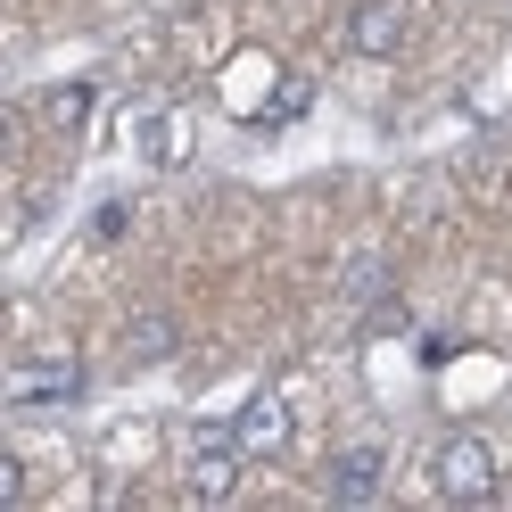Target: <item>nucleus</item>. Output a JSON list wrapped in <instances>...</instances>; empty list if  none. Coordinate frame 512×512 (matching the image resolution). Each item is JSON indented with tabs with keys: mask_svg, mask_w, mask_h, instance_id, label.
Here are the masks:
<instances>
[{
	"mask_svg": "<svg viewBox=\"0 0 512 512\" xmlns=\"http://www.w3.org/2000/svg\"><path fill=\"white\" fill-rule=\"evenodd\" d=\"M430 479H438V496L446 504H488L496 488H504V471H496V446L479 438V430H455L438 446V463H430Z\"/></svg>",
	"mask_w": 512,
	"mask_h": 512,
	"instance_id": "f257e3e1",
	"label": "nucleus"
},
{
	"mask_svg": "<svg viewBox=\"0 0 512 512\" xmlns=\"http://www.w3.org/2000/svg\"><path fill=\"white\" fill-rule=\"evenodd\" d=\"M83 397V356L75 347H34L9 372V413H42V405H75Z\"/></svg>",
	"mask_w": 512,
	"mask_h": 512,
	"instance_id": "f03ea898",
	"label": "nucleus"
},
{
	"mask_svg": "<svg viewBox=\"0 0 512 512\" xmlns=\"http://www.w3.org/2000/svg\"><path fill=\"white\" fill-rule=\"evenodd\" d=\"M240 446H232V422H223V430H199V438H190V463H182V496L190 504H223V496H232L240 488Z\"/></svg>",
	"mask_w": 512,
	"mask_h": 512,
	"instance_id": "7ed1b4c3",
	"label": "nucleus"
},
{
	"mask_svg": "<svg viewBox=\"0 0 512 512\" xmlns=\"http://www.w3.org/2000/svg\"><path fill=\"white\" fill-rule=\"evenodd\" d=\"M339 42H347V58H372V67H380V58H397L413 42V9H405V0H356Z\"/></svg>",
	"mask_w": 512,
	"mask_h": 512,
	"instance_id": "20e7f679",
	"label": "nucleus"
},
{
	"mask_svg": "<svg viewBox=\"0 0 512 512\" xmlns=\"http://www.w3.org/2000/svg\"><path fill=\"white\" fill-rule=\"evenodd\" d=\"M380 488H389V446H380V438L339 446L331 471H323V496L331 504H380Z\"/></svg>",
	"mask_w": 512,
	"mask_h": 512,
	"instance_id": "39448f33",
	"label": "nucleus"
},
{
	"mask_svg": "<svg viewBox=\"0 0 512 512\" xmlns=\"http://www.w3.org/2000/svg\"><path fill=\"white\" fill-rule=\"evenodd\" d=\"M290 438H298V422H290V405H281L273 389H256L240 413H232V446L248 463H273V455H290Z\"/></svg>",
	"mask_w": 512,
	"mask_h": 512,
	"instance_id": "423d86ee",
	"label": "nucleus"
},
{
	"mask_svg": "<svg viewBox=\"0 0 512 512\" xmlns=\"http://www.w3.org/2000/svg\"><path fill=\"white\" fill-rule=\"evenodd\" d=\"M174 347H182V323H174L166 306H141L133 323H124V339H116V356H124V364L141 372V364H166Z\"/></svg>",
	"mask_w": 512,
	"mask_h": 512,
	"instance_id": "0eeeda50",
	"label": "nucleus"
},
{
	"mask_svg": "<svg viewBox=\"0 0 512 512\" xmlns=\"http://www.w3.org/2000/svg\"><path fill=\"white\" fill-rule=\"evenodd\" d=\"M141 149H149V166H182V157H190V116L182 108H157L149 133H141Z\"/></svg>",
	"mask_w": 512,
	"mask_h": 512,
	"instance_id": "6e6552de",
	"label": "nucleus"
},
{
	"mask_svg": "<svg viewBox=\"0 0 512 512\" xmlns=\"http://www.w3.org/2000/svg\"><path fill=\"white\" fill-rule=\"evenodd\" d=\"M42 124L50 133H83L91 124V83H50L42 91Z\"/></svg>",
	"mask_w": 512,
	"mask_h": 512,
	"instance_id": "1a4fd4ad",
	"label": "nucleus"
},
{
	"mask_svg": "<svg viewBox=\"0 0 512 512\" xmlns=\"http://www.w3.org/2000/svg\"><path fill=\"white\" fill-rule=\"evenodd\" d=\"M306 108H314V83H306V75H281V83H273V108H265V124H298Z\"/></svg>",
	"mask_w": 512,
	"mask_h": 512,
	"instance_id": "9d476101",
	"label": "nucleus"
},
{
	"mask_svg": "<svg viewBox=\"0 0 512 512\" xmlns=\"http://www.w3.org/2000/svg\"><path fill=\"white\" fill-rule=\"evenodd\" d=\"M25 488H34V471H25V455H0V512H17Z\"/></svg>",
	"mask_w": 512,
	"mask_h": 512,
	"instance_id": "9b49d317",
	"label": "nucleus"
},
{
	"mask_svg": "<svg viewBox=\"0 0 512 512\" xmlns=\"http://www.w3.org/2000/svg\"><path fill=\"white\" fill-rule=\"evenodd\" d=\"M372 290H380V256H364V265H356V273H347V306H364Z\"/></svg>",
	"mask_w": 512,
	"mask_h": 512,
	"instance_id": "f8f14e48",
	"label": "nucleus"
}]
</instances>
